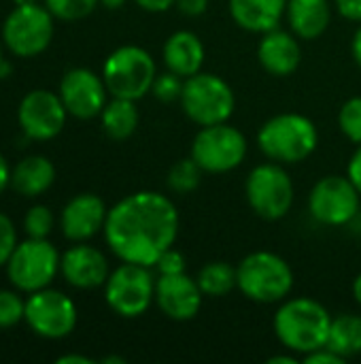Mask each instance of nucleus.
Masks as SVG:
<instances>
[{"label":"nucleus","mask_w":361,"mask_h":364,"mask_svg":"<svg viewBox=\"0 0 361 364\" xmlns=\"http://www.w3.org/2000/svg\"><path fill=\"white\" fill-rule=\"evenodd\" d=\"M179 226L174 203L166 194L143 190L109 209L104 239L121 262L155 267L157 258L174 245Z\"/></svg>","instance_id":"1"},{"label":"nucleus","mask_w":361,"mask_h":364,"mask_svg":"<svg viewBox=\"0 0 361 364\" xmlns=\"http://www.w3.org/2000/svg\"><path fill=\"white\" fill-rule=\"evenodd\" d=\"M332 316L319 301L311 296L285 299L274 314L272 328L279 343L294 354L306 356L328 346Z\"/></svg>","instance_id":"2"},{"label":"nucleus","mask_w":361,"mask_h":364,"mask_svg":"<svg viewBox=\"0 0 361 364\" xmlns=\"http://www.w3.org/2000/svg\"><path fill=\"white\" fill-rule=\"evenodd\" d=\"M319 143L317 126L302 113H279L266 119L257 132L262 154L279 164H300L313 156Z\"/></svg>","instance_id":"3"},{"label":"nucleus","mask_w":361,"mask_h":364,"mask_svg":"<svg viewBox=\"0 0 361 364\" xmlns=\"http://www.w3.org/2000/svg\"><path fill=\"white\" fill-rule=\"evenodd\" d=\"M236 288L245 299L260 305L283 303L294 290V271L274 252H253L236 267Z\"/></svg>","instance_id":"4"},{"label":"nucleus","mask_w":361,"mask_h":364,"mask_svg":"<svg viewBox=\"0 0 361 364\" xmlns=\"http://www.w3.org/2000/svg\"><path fill=\"white\" fill-rule=\"evenodd\" d=\"M179 102L183 113L202 128L228 122L234 113L236 96L219 75L200 70L185 79Z\"/></svg>","instance_id":"5"},{"label":"nucleus","mask_w":361,"mask_h":364,"mask_svg":"<svg viewBox=\"0 0 361 364\" xmlns=\"http://www.w3.org/2000/svg\"><path fill=\"white\" fill-rule=\"evenodd\" d=\"M157 66L153 55L138 45H123L115 49L102 66V79L109 94L117 98L140 100L153 87Z\"/></svg>","instance_id":"6"},{"label":"nucleus","mask_w":361,"mask_h":364,"mask_svg":"<svg viewBox=\"0 0 361 364\" xmlns=\"http://www.w3.org/2000/svg\"><path fill=\"white\" fill-rule=\"evenodd\" d=\"M245 194L251 211L266 220L277 222L291 211L294 181L279 162H264L251 168L245 183Z\"/></svg>","instance_id":"7"},{"label":"nucleus","mask_w":361,"mask_h":364,"mask_svg":"<svg viewBox=\"0 0 361 364\" xmlns=\"http://www.w3.org/2000/svg\"><path fill=\"white\" fill-rule=\"evenodd\" d=\"M247 136L232 124L202 126L191 143V158L202 166L204 173L221 175L238 168L247 158Z\"/></svg>","instance_id":"8"},{"label":"nucleus","mask_w":361,"mask_h":364,"mask_svg":"<svg viewBox=\"0 0 361 364\" xmlns=\"http://www.w3.org/2000/svg\"><path fill=\"white\" fill-rule=\"evenodd\" d=\"M106 305L121 318H140L155 303V279L151 267L123 262L104 284Z\"/></svg>","instance_id":"9"},{"label":"nucleus","mask_w":361,"mask_h":364,"mask_svg":"<svg viewBox=\"0 0 361 364\" xmlns=\"http://www.w3.org/2000/svg\"><path fill=\"white\" fill-rule=\"evenodd\" d=\"M60 254L47 239H28L19 243L9 262L6 271L15 288L23 292H36L47 288L60 271Z\"/></svg>","instance_id":"10"},{"label":"nucleus","mask_w":361,"mask_h":364,"mask_svg":"<svg viewBox=\"0 0 361 364\" xmlns=\"http://www.w3.org/2000/svg\"><path fill=\"white\" fill-rule=\"evenodd\" d=\"M2 38L6 47L21 58L43 53L53 38L51 11L34 4H17L15 11L4 19Z\"/></svg>","instance_id":"11"},{"label":"nucleus","mask_w":361,"mask_h":364,"mask_svg":"<svg viewBox=\"0 0 361 364\" xmlns=\"http://www.w3.org/2000/svg\"><path fill=\"white\" fill-rule=\"evenodd\" d=\"M360 200L361 194L349 175H328L313 186L309 211L323 226H345L357 215Z\"/></svg>","instance_id":"12"},{"label":"nucleus","mask_w":361,"mask_h":364,"mask_svg":"<svg viewBox=\"0 0 361 364\" xmlns=\"http://www.w3.org/2000/svg\"><path fill=\"white\" fill-rule=\"evenodd\" d=\"M23 320L38 337L62 339L77 326V307L66 294L43 288L32 292L26 301Z\"/></svg>","instance_id":"13"},{"label":"nucleus","mask_w":361,"mask_h":364,"mask_svg":"<svg viewBox=\"0 0 361 364\" xmlns=\"http://www.w3.org/2000/svg\"><path fill=\"white\" fill-rule=\"evenodd\" d=\"M66 107L60 94L47 90H34L23 96L19 105V126L21 130L36 141H49L57 136L66 124Z\"/></svg>","instance_id":"14"},{"label":"nucleus","mask_w":361,"mask_h":364,"mask_svg":"<svg viewBox=\"0 0 361 364\" xmlns=\"http://www.w3.org/2000/svg\"><path fill=\"white\" fill-rule=\"evenodd\" d=\"M106 83L89 68H72L62 77L60 98L66 111L79 119H91L106 105Z\"/></svg>","instance_id":"15"},{"label":"nucleus","mask_w":361,"mask_h":364,"mask_svg":"<svg viewBox=\"0 0 361 364\" xmlns=\"http://www.w3.org/2000/svg\"><path fill=\"white\" fill-rule=\"evenodd\" d=\"M202 301L204 292L200 290L198 279L187 273L160 275L155 279V305L174 322L194 320L202 309Z\"/></svg>","instance_id":"16"},{"label":"nucleus","mask_w":361,"mask_h":364,"mask_svg":"<svg viewBox=\"0 0 361 364\" xmlns=\"http://www.w3.org/2000/svg\"><path fill=\"white\" fill-rule=\"evenodd\" d=\"M109 209L96 194H79L62 211V232L70 241H87L104 230Z\"/></svg>","instance_id":"17"},{"label":"nucleus","mask_w":361,"mask_h":364,"mask_svg":"<svg viewBox=\"0 0 361 364\" xmlns=\"http://www.w3.org/2000/svg\"><path fill=\"white\" fill-rule=\"evenodd\" d=\"M64 279L81 290H91L104 286L109 279V262L104 254L91 245H74L70 247L60 262Z\"/></svg>","instance_id":"18"},{"label":"nucleus","mask_w":361,"mask_h":364,"mask_svg":"<svg viewBox=\"0 0 361 364\" xmlns=\"http://www.w3.org/2000/svg\"><path fill=\"white\" fill-rule=\"evenodd\" d=\"M257 60L262 68L272 77H289L298 70L302 62V49L298 36L285 30H270L262 34L257 45Z\"/></svg>","instance_id":"19"},{"label":"nucleus","mask_w":361,"mask_h":364,"mask_svg":"<svg viewBox=\"0 0 361 364\" xmlns=\"http://www.w3.org/2000/svg\"><path fill=\"white\" fill-rule=\"evenodd\" d=\"M162 55H164L166 70H172L174 75L187 79L202 70L206 49L196 32L179 30L166 38Z\"/></svg>","instance_id":"20"},{"label":"nucleus","mask_w":361,"mask_h":364,"mask_svg":"<svg viewBox=\"0 0 361 364\" xmlns=\"http://www.w3.org/2000/svg\"><path fill=\"white\" fill-rule=\"evenodd\" d=\"M289 0H230L234 23L247 32L266 34L279 28Z\"/></svg>","instance_id":"21"},{"label":"nucleus","mask_w":361,"mask_h":364,"mask_svg":"<svg viewBox=\"0 0 361 364\" xmlns=\"http://www.w3.org/2000/svg\"><path fill=\"white\" fill-rule=\"evenodd\" d=\"M285 17L298 38L315 41L330 28L332 4L330 0H289Z\"/></svg>","instance_id":"22"},{"label":"nucleus","mask_w":361,"mask_h":364,"mask_svg":"<svg viewBox=\"0 0 361 364\" xmlns=\"http://www.w3.org/2000/svg\"><path fill=\"white\" fill-rule=\"evenodd\" d=\"M55 179L53 164L43 156L23 158L11 173V183L21 196H38L51 188Z\"/></svg>","instance_id":"23"},{"label":"nucleus","mask_w":361,"mask_h":364,"mask_svg":"<svg viewBox=\"0 0 361 364\" xmlns=\"http://www.w3.org/2000/svg\"><path fill=\"white\" fill-rule=\"evenodd\" d=\"M100 119H102V130L106 132L109 139H113V141L130 139L136 132L138 119H140L138 109H136V100L113 96V100H109L104 105Z\"/></svg>","instance_id":"24"},{"label":"nucleus","mask_w":361,"mask_h":364,"mask_svg":"<svg viewBox=\"0 0 361 364\" xmlns=\"http://www.w3.org/2000/svg\"><path fill=\"white\" fill-rule=\"evenodd\" d=\"M328 348H332L343 358H353L361 354V316L343 314L332 318Z\"/></svg>","instance_id":"25"},{"label":"nucleus","mask_w":361,"mask_h":364,"mask_svg":"<svg viewBox=\"0 0 361 364\" xmlns=\"http://www.w3.org/2000/svg\"><path fill=\"white\" fill-rule=\"evenodd\" d=\"M196 279L204 296L219 299V296L230 294L236 288V267L223 260H213L200 269Z\"/></svg>","instance_id":"26"},{"label":"nucleus","mask_w":361,"mask_h":364,"mask_svg":"<svg viewBox=\"0 0 361 364\" xmlns=\"http://www.w3.org/2000/svg\"><path fill=\"white\" fill-rule=\"evenodd\" d=\"M202 166L189 156V158H181L179 162H174L168 171L166 177V186L168 190H172L174 194H191L194 190H198L200 181H202Z\"/></svg>","instance_id":"27"},{"label":"nucleus","mask_w":361,"mask_h":364,"mask_svg":"<svg viewBox=\"0 0 361 364\" xmlns=\"http://www.w3.org/2000/svg\"><path fill=\"white\" fill-rule=\"evenodd\" d=\"M338 128L353 145H361V96L349 98L340 107Z\"/></svg>","instance_id":"28"},{"label":"nucleus","mask_w":361,"mask_h":364,"mask_svg":"<svg viewBox=\"0 0 361 364\" xmlns=\"http://www.w3.org/2000/svg\"><path fill=\"white\" fill-rule=\"evenodd\" d=\"M98 2L100 0H45L51 15H55L60 19H66V21L87 17L96 9Z\"/></svg>","instance_id":"29"},{"label":"nucleus","mask_w":361,"mask_h":364,"mask_svg":"<svg viewBox=\"0 0 361 364\" xmlns=\"http://www.w3.org/2000/svg\"><path fill=\"white\" fill-rule=\"evenodd\" d=\"M183 83H185L183 77L174 75L172 70H166V73H162V75L155 77L153 87H151V94L157 100H162V102H174V100H181Z\"/></svg>","instance_id":"30"},{"label":"nucleus","mask_w":361,"mask_h":364,"mask_svg":"<svg viewBox=\"0 0 361 364\" xmlns=\"http://www.w3.org/2000/svg\"><path fill=\"white\" fill-rule=\"evenodd\" d=\"M26 232L32 239H47V235L53 230V215L51 209L45 205H36L28 211L26 220H23Z\"/></svg>","instance_id":"31"},{"label":"nucleus","mask_w":361,"mask_h":364,"mask_svg":"<svg viewBox=\"0 0 361 364\" xmlns=\"http://www.w3.org/2000/svg\"><path fill=\"white\" fill-rule=\"evenodd\" d=\"M26 314V303L11 290H0V328L15 326Z\"/></svg>","instance_id":"32"},{"label":"nucleus","mask_w":361,"mask_h":364,"mask_svg":"<svg viewBox=\"0 0 361 364\" xmlns=\"http://www.w3.org/2000/svg\"><path fill=\"white\" fill-rule=\"evenodd\" d=\"M185 267H187L185 256L179 250H174V245L168 247L155 262V269L160 275H179V273H185Z\"/></svg>","instance_id":"33"},{"label":"nucleus","mask_w":361,"mask_h":364,"mask_svg":"<svg viewBox=\"0 0 361 364\" xmlns=\"http://www.w3.org/2000/svg\"><path fill=\"white\" fill-rule=\"evenodd\" d=\"M15 247H17V237H15L13 222L4 213H0V267L9 262Z\"/></svg>","instance_id":"34"},{"label":"nucleus","mask_w":361,"mask_h":364,"mask_svg":"<svg viewBox=\"0 0 361 364\" xmlns=\"http://www.w3.org/2000/svg\"><path fill=\"white\" fill-rule=\"evenodd\" d=\"M302 360L306 364H345L347 363V358H343L340 354H336L332 348H328V346H323V348H319V350H315V352H311V354H306V356H302Z\"/></svg>","instance_id":"35"},{"label":"nucleus","mask_w":361,"mask_h":364,"mask_svg":"<svg viewBox=\"0 0 361 364\" xmlns=\"http://www.w3.org/2000/svg\"><path fill=\"white\" fill-rule=\"evenodd\" d=\"M334 6L345 19L361 23V0H334Z\"/></svg>","instance_id":"36"},{"label":"nucleus","mask_w":361,"mask_h":364,"mask_svg":"<svg viewBox=\"0 0 361 364\" xmlns=\"http://www.w3.org/2000/svg\"><path fill=\"white\" fill-rule=\"evenodd\" d=\"M174 6L187 17H198L209 9V0H177Z\"/></svg>","instance_id":"37"},{"label":"nucleus","mask_w":361,"mask_h":364,"mask_svg":"<svg viewBox=\"0 0 361 364\" xmlns=\"http://www.w3.org/2000/svg\"><path fill=\"white\" fill-rule=\"evenodd\" d=\"M347 175L353 181V186L357 188V192L361 194V145H357V149L353 151L349 166H347Z\"/></svg>","instance_id":"38"},{"label":"nucleus","mask_w":361,"mask_h":364,"mask_svg":"<svg viewBox=\"0 0 361 364\" xmlns=\"http://www.w3.org/2000/svg\"><path fill=\"white\" fill-rule=\"evenodd\" d=\"M143 11H149V13H164L168 11L170 6H174L177 0H134Z\"/></svg>","instance_id":"39"},{"label":"nucleus","mask_w":361,"mask_h":364,"mask_svg":"<svg viewBox=\"0 0 361 364\" xmlns=\"http://www.w3.org/2000/svg\"><path fill=\"white\" fill-rule=\"evenodd\" d=\"M351 55H353L355 64L361 68V23L353 34V41H351Z\"/></svg>","instance_id":"40"},{"label":"nucleus","mask_w":361,"mask_h":364,"mask_svg":"<svg viewBox=\"0 0 361 364\" xmlns=\"http://www.w3.org/2000/svg\"><path fill=\"white\" fill-rule=\"evenodd\" d=\"M9 183H11V171H9V164H6L4 156L0 154V194L6 190Z\"/></svg>","instance_id":"41"},{"label":"nucleus","mask_w":361,"mask_h":364,"mask_svg":"<svg viewBox=\"0 0 361 364\" xmlns=\"http://www.w3.org/2000/svg\"><path fill=\"white\" fill-rule=\"evenodd\" d=\"M57 363H60V364H70V363L91 364L94 360H91V358H85V356H77V354H70V356H62V358H57Z\"/></svg>","instance_id":"42"},{"label":"nucleus","mask_w":361,"mask_h":364,"mask_svg":"<svg viewBox=\"0 0 361 364\" xmlns=\"http://www.w3.org/2000/svg\"><path fill=\"white\" fill-rule=\"evenodd\" d=\"M298 363V358L296 356H291V352L287 354V356H272V358H268V364H296Z\"/></svg>","instance_id":"43"},{"label":"nucleus","mask_w":361,"mask_h":364,"mask_svg":"<svg viewBox=\"0 0 361 364\" xmlns=\"http://www.w3.org/2000/svg\"><path fill=\"white\" fill-rule=\"evenodd\" d=\"M351 290H353V299H355V303L361 307V273L355 277V282H353V288H351Z\"/></svg>","instance_id":"44"},{"label":"nucleus","mask_w":361,"mask_h":364,"mask_svg":"<svg viewBox=\"0 0 361 364\" xmlns=\"http://www.w3.org/2000/svg\"><path fill=\"white\" fill-rule=\"evenodd\" d=\"M128 0H100V4H104L106 9H121Z\"/></svg>","instance_id":"45"},{"label":"nucleus","mask_w":361,"mask_h":364,"mask_svg":"<svg viewBox=\"0 0 361 364\" xmlns=\"http://www.w3.org/2000/svg\"><path fill=\"white\" fill-rule=\"evenodd\" d=\"M102 363H119V364H123V363H126V360H123V358H117V356H115V358H104Z\"/></svg>","instance_id":"46"},{"label":"nucleus","mask_w":361,"mask_h":364,"mask_svg":"<svg viewBox=\"0 0 361 364\" xmlns=\"http://www.w3.org/2000/svg\"><path fill=\"white\" fill-rule=\"evenodd\" d=\"M15 4H34L36 0H13Z\"/></svg>","instance_id":"47"},{"label":"nucleus","mask_w":361,"mask_h":364,"mask_svg":"<svg viewBox=\"0 0 361 364\" xmlns=\"http://www.w3.org/2000/svg\"><path fill=\"white\" fill-rule=\"evenodd\" d=\"M2 62H4V58H2V47H0V66H2Z\"/></svg>","instance_id":"48"}]
</instances>
